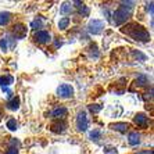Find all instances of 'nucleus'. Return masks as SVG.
<instances>
[{"mask_svg":"<svg viewBox=\"0 0 154 154\" xmlns=\"http://www.w3.org/2000/svg\"><path fill=\"white\" fill-rule=\"evenodd\" d=\"M4 154H17V149L11 147V149H8L7 150V153H4Z\"/></svg>","mask_w":154,"mask_h":154,"instance_id":"11","label":"nucleus"},{"mask_svg":"<svg viewBox=\"0 0 154 154\" xmlns=\"http://www.w3.org/2000/svg\"><path fill=\"white\" fill-rule=\"evenodd\" d=\"M114 129L121 131V132H125L126 129H128V124H117V125H114Z\"/></svg>","mask_w":154,"mask_h":154,"instance_id":"8","label":"nucleus"},{"mask_svg":"<svg viewBox=\"0 0 154 154\" xmlns=\"http://www.w3.org/2000/svg\"><path fill=\"white\" fill-rule=\"evenodd\" d=\"M125 28L126 29H124V31H125L128 35L132 36L133 39L143 40V42H146V40L150 39V35H149V32H147L143 26L136 25V24H129V25L125 26Z\"/></svg>","mask_w":154,"mask_h":154,"instance_id":"1","label":"nucleus"},{"mask_svg":"<svg viewBox=\"0 0 154 154\" xmlns=\"http://www.w3.org/2000/svg\"><path fill=\"white\" fill-rule=\"evenodd\" d=\"M15 126H17L15 121H14V119H11V121L8 122V128H10V129H15Z\"/></svg>","mask_w":154,"mask_h":154,"instance_id":"10","label":"nucleus"},{"mask_svg":"<svg viewBox=\"0 0 154 154\" xmlns=\"http://www.w3.org/2000/svg\"><path fill=\"white\" fill-rule=\"evenodd\" d=\"M0 117H2V111H0Z\"/></svg>","mask_w":154,"mask_h":154,"instance_id":"12","label":"nucleus"},{"mask_svg":"<svg viewBox=\"0 0 154 154\" xmlns=\"http://www.w3.org/2000/svg\"><path fill=\"white\" fill-rule=\"evenodd\" d=\"M35 39L39 43H47L50 42V33L46 32V31H40V32H38L35 35Z\"/></svg>","mask_w":154,"mask_h":154,"instance_id":"3","label":"nucleus"},{"mask_svg":"<svg viewBox=\"0 0 154 154\" xmlns=\"http://www.w3.org/2000/svg\"><path fill=\"white\" fill-rule=\"evenodd\" d=\"M57 93L61 97H71L74 93V89H72L71 85H61L57 89Z\"/></svg>","mask_w":154,"mask_h":154,"instance_id":"2","label":"nucleus"},{"mask_svg":"<svg viewBox=\"0 0 154 154\" xmlns=\"http://www.w3.org/2000/svg\"><path fill=\"white\" fill-rule=\"evenodd\" d=\"M8 106H10V108H17L18 107V99H14Z\"/></svg>","mask_w":154,"mask_h":154,"instance_id":"9","label":"nucleus"},{"mask_svg":"<svg viewBox=\"0 0 154 154\" xmlns=\"http://www.w3.org/2000/svg\"><path fill=\"white\" fill-rule=\"evenodd\" d=\"M78 128L82 129V131H85V129L88 128V119H86L85 112L79 114V117H78Z\"/></svg>","mask_w":154,"mask_h":154,"instance_id":"4","label":"nucleus"},{"mask_svg":"<svg viewBox=\"0 0 154 154\" xmlns=\"http://www.w3.org/2000/svg\"><path fill=\"white\" fill-rule=\"evenodd\" d=\"M26 33V28L24 25H17V28L14 29V35L17 38H22V36H25Z\"/></svg>","mask_w":154,"mask_h":154,"instance_id":"5","label":"nucleus"},{"mask_svg":"<svg viewBox=\"0 0 154 154\" xmlns=\"http://www.w3.org/2000/svg\"><path fill=\"white\" fill-rule=\"evenodd\" d=\"M135 122H136L137 125H140V126H144L147 124V117H144L143 114H139V115H136Z\"/></svg>","mask_w":154,"mask_h":154,"instance_id":"7","label":"nucleus"},{"mask_svg":"<svg viewBox=\"0 0 154 154\" xmlns=\"http://www.w3.org/2000/svg\"><path fill=\"white\" fill-rule=\"evenodd\" d=\"M65 126H67V125H65L63 121H61V122L58 121V122H56V124H53V125H51V129H53L54 132H63V131L65 129Z\"/></svg>","mask_w":154,"mask_h":154,"instance_id":"6","label":"nucleus"}]
</instances>
